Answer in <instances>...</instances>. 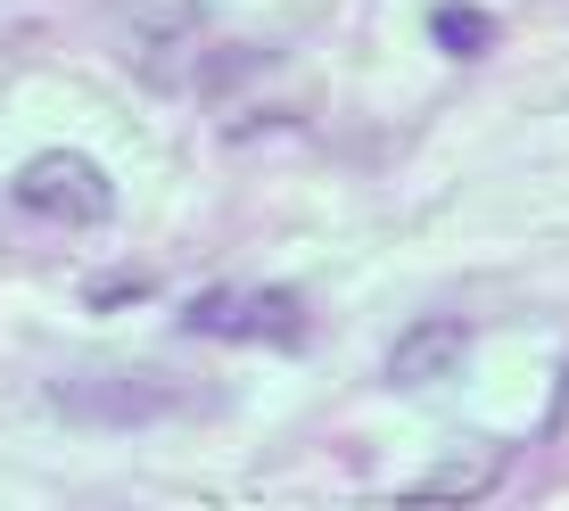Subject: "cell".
I'll use <instances>...</instances> for the list:
<instances>
[{"label": "cell", "mask_w": 569, "mask_h": 511, "mask_svg": "<svg viewBox=\"0 0 569 511\" xmlns=\"http://www.w3.org/2000/svg\"><path fill=\"white\" fill-rule=\"evenodd\" d=\"M9 199L26 207V214H42V223L91 231V223H108V214H116V182L91 166L83 149H42V157L9 182Z\"/></svg>", "instance_id": "obj_2"}, {"label": "cell", "mask_w": 569, "mask_h": 511, "mask_svg": "<svg viewBox=\"0 0 569 511\" xmlns=\"http://www.w3.org/2000/svg\"><path fill=\"white\" fill-rule=\"evenodd\" d=\"M50 397L67 404V421H166L173 404H190V388H173V380H58Z\"/></svg>", "instance_id": "obj_4"}, {"label": "cell", "mask_w": 569, "mask_h": 511, "mask_svg": "<svg viewBox=\"0 0 569 511\" xmlns=\"http://www.w3.org/2000/svg\"><path fill=\"white\" fill-rule=\"evenodd\" d=\"M462 330L455 322H421V330H405L397 339V355H388V380L397 388H429V380H446V371L462 363Z\"/></svg>", "instance_id": "obj_5"}, {"label": "cell", "mask_w": 569, "mask_h": 511, "mask_svg": "<svg viewBox=\"0 0 569 511\" xmlns=\"http://www.w3.org/2000/svg\"><path fill=\"white\" fill-rule=\"evenodd\" d=\"M108 9V42L124 50V67H141L149 83H190L207 42V9L199 0H100Z\"/></svg>", "instance_id": "obj_1"}, {"label": "cell", "mask_w": 569, "mask_h": 511, "mask_svg": "<svg viewBox=\"0 0 569 511\" xmlns=\"http://www.w3.org/2000/svg\"><path fill=\"white\" fill-rule=\"evenodd\" d=\"M429 33H438V50H446V58H479L487 42H496L487 9H462V0H446V9L429 17Z\"/></svg>", "instance_id": "obj_6"}, {"label": "cell", "mask_w": 569, "mask_h": 511, "mask_svg": "<svg viewBox=\"0 0 569 511\" xmlns=\"http://www.w3.org/2000/svg\"><path fill=\"white\" fill-rule=\"evenodd\" d=\"M182 330H190V339H272V347H298L306 339V305L289 298V289L231 281V289L190 298L182 305Z\"/></svg>", "instance_id": "obj_3"}]
</instances>
